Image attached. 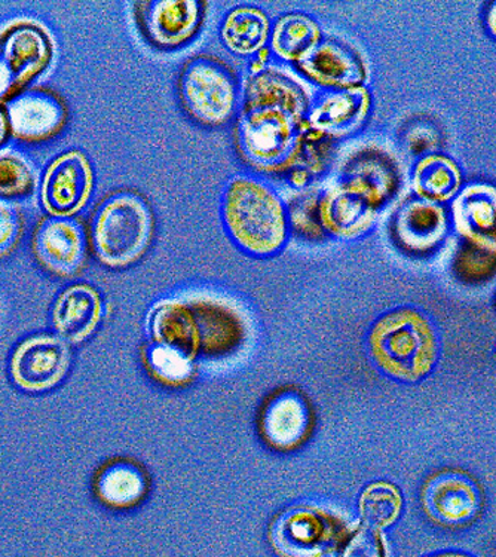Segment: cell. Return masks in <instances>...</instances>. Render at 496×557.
I'll return each instance as SVG.
<instances>
[{
    "mask_svg": "<svg viewBox=\"0 0 496 557\" xmlns=\"http://www.w3.org/2000/svg\"><path fill=\"white\" fill-rule=\"evenodd\" d=\"M309 108L305 89L284 73L268 69L248 77L235 128L244 160L263 173L288 169L302 149Z\"/></svg>",
    "mask_w": 496,
    "mask_h": 557,
    "instance_id": "obj_1",
    "label": "cell"
},
{
    "mask_svg": "<svg viewBox=\"0 0 496 557\" xmlns=\"http://www.w3.org/2000/svg\"><path fill=\"white\" fill-rule=\"evenodd\" d=\"M222 218L232 242L248 255H275L287 242L286 206L260 178H232L223 195Z\"/></svg>",
    "mask_w": 496,
    "mask_h": 557,
    "instance_id": "obj_2",
    "label": "cell"
},
{
    "mask_svg": "<svg viewBox=\"0 0 496 557\" xmlns=\"http://www.w3.org/2000/svg\"><path fill=\"white\" fill-rule=\"evenodd\" d=\"M369 352L377 368L394 380L420 381L437 363L436 329L420 309H393L370 329Z\"/></svg>",
    "mask_w": 496,
    "mask_h": 557,
    "instance_id": "obj_3",
    "label": "cell"
},
{
    "mask_svg": "<svg viewBox=\"0 0 496 557\" xmlns=\"http://www.w3.org/2000/svg\"><path fill=\"white\" fill-rule=\"evenodd\" d=\"M152 237V210L145 198L128 190L103 199L92 215L89 242L106 267L133 265L144 258Z\"/></svg>",
    "mask_w": 496,
    "mask_h": 557,
    "instance_id": "obj_4",
    "label": "cell"
},
{
    "mask_svg": "<svg viewBox=\"0 0 496 557\" xmlns=\"http://www.w3.org/2000/svg\"><path fill=\"white\" fill-rule=\"evenodd\" d=\"M178 92L190 116L218 127L230 121L237 108V76L214 57H195L183 67Z\"/></svg>",
    "mask_w": 496,
    "mask_h": 557,
    "instance_id": "obj_5",
    "label": "cell"
},
{
    "mask_svg": "<svg viewBox=\"0 0 496 557\" xmlns=\"http://www.w3.org/2000/svg\"><path fill=\"white\" fill-rule=\"evenodd\" d=\"M388 195L363 178L345 174L343 181L321 195L319 223L336 238L361 237L375 225L377 214Z\"/></svg>",
    "mask_w": 496,
    "mask_h": 557,
    "instance_id": "obj_6",
    "label": "cell"
},
{
    "mask_svg": "<svg viewBox=\"0 0 496 557\" xmlns=\"http://www.w3.org/2000/svg\"><path fill=\"white\" fill-rule=\"evenodd\" d=\"M345 522L327 508L293 507L271 528V543L284 557H323L339 546L347 534Z\"/></svg>",
    "mask_w": 496,
    "mask_h": 557,
    "instance_id": "obj_7",
    "label": "cell"
},
{
    "mask_svg": "<svg viewBox=\"0 0 496 557\" xmlns=\"http://www.w3.org/2000/svg\"><path fill=\"white\" fill-rule=\"evenodd\" d=\"M72 364L67 343L59 336L35 335L17 345L11 356L14 384L27 393H45L66 377Z\"/></svg>",
    "mask_w": 496,
    "mask_h": 557,
    "instance_id": "obj_8",
    "label": "cell"
},
{
    "mask_svg": "<svg viewBox=\"0 0 496 557\" xmlns=\"http://www.w3.org/2000/svg\"><path fill=\"white\" fill-rule=\"evenodd\" d=\"M0 54L10 67L20 96L51 67L54 42L47 28L23 20L0 32Z\"/></svg>",
    "mask_w": 496,
    "mask_h": 557,
    "instance_id": "obj_9",
    "label": "cell"
},
{
    "mask_svg": "<svg viewBox=\"0 0 496 557\" xmlns=\"http://www.w3.org/2000/svg\"><path fill=\"white\" fill-rule=\"evenodd\" d=\"M95 189V172L87 154L69 150L51 162L42 182V205L55 218L79 213Z\"/></svg>",
    "mask_w": 496,
    "mask_h": 557,
    "instance_id": "obj_10",
    "label": "cell"
},
{
    "mask_svg": "<svg viewBox=\"0 0 496 557\" xmlns=\"http://www.w3.org/2000/svg\"><path fill=\"white\" fill-rule=\"evenodd\" d=\"M39 265L61 278L79 274L87 260V235L72 218H44L32 238Z\"/></svg>",
    "mask_w": 496,
    "mask_h": 557,
    "instance_id": "obj_11",
    "label": "cell"
},
{
    "mask_svg": "<svg viewBox=\"0 0 496 557\" xmlns=\"http://www.w3.org/2000/svg\"><path fill=\"white\" fill-rule=\"evenodd\" d=\"M12 137L23 144H42L63 132L67 106L50 88H28L5 104Z\"/></svg>",
    "mask_w": 496,
    "mask_h": 557,
    "instance_id": "obj_12",
    "label": "cell"
},
{
    "mask_svg": "<svg viewBox=\"0 0 496 557\" xmlns=\"http://www.w3.org/2000/svg\"><path fill=\"white\" fill-rule=\"evenodd\" d=\"M137 20L149 42L174 50L198 34L204 20V3L198 0H153L137 3Z\"/></svg>",
    "mask_w": 496,
    "mask_h": 557,
    "instance_id": "obj_13",
    "label": "cell"
},
{
    "mask_svg": "<svg viewBox=\"0 0 496 557\" xmlns=\"http://www.w3.org/2000/svg\"><path fill=\"white\" fill-rule=\"evenodd\" d=\"M422 506L431 522L443 528L467 527L478 518L482 497L478 486L466 475H434L422 492Z\"/></svg>",
    "mask_w": 496,
    "mask_h": 557,
    "instance_id": "obj_14",
    "label": "cell"
},
{
    "mask_svg": "<svg viewBox=\"0 0 496 557\" xmlns=\"http://www.w3.org/2000/svg\"><path fill=\"white\" fill-rule=\"evenodd\" d=\"M372 97L365 87L325 92L309 108L307 128L319 136L343 138L368 120Z\"/></svg>",
    "mask_w": 496,
    "mask_h": 557,
    "instance_id": "obj_15",
    "label": "cell"
},
{
    "mask_svg": "<svg viewBox=\"0 0 496 557\" xmlns=\"http://www.w3.org/2000/svg\"><path fill=\"white\" fill-rule=\"evenodd\" d=\"M298 67L311 83L332 91L364 87L368 79V67L359 52L339 40H323Z\"/></svg>",
    "mask_w": 496,
    "mask_h": 557,
    "instance_id": "obj_16",
    "label": "cell"
},
{
    "mask_svg": "<svg viewBox=\"0 0 496 557\" xmlns=\"http://www.w3.org/2000/svg\"><path fill=\"white\" fill-rule=\"evenodd\" d=\"M454 225L469 246L496 256V188L467 186L452 206Z\"/></svg>",
    "mask_w": 496,
    "mask_h": 557,
    "instance_id": "obj_17",
    "label": "cell"
},
{
    "mask_svg": "<svg viewBox=\"0 0 496 557\" xmlns=\"http://www.w3.org/2000/svg\"><path fill=\"white\" fill-rule=\"evenodd\" d=\"M101 317L103 300L100 293L89 284H73L55 300L52 326L64 343L80 344L95 335Z\"/></svg>",
    "mask_w": 496,
    "mask_h": 557,
    "instance_id": "obj_18",
    "label": "cell"
},
{
    "mask_svg": "<svg viewBox=\"0 0 496 557\" xmlns=\"http://www.w3.org/2000/svg\"><path fill=\"white\" fill-rule=\"evenodd\" d=\"M148 329L152 344L197 359L201 352V333L189 304L164 300L150 311Z\"/></svg>",
    "mask_w": 496,
    "mask_h": 557,
    "instance_id": "obj_19",
    "label": "cell"
},
{
    "mask_svg": "<svg viewBox=\"0 0 496 557\" xmlns=\"http://www.w3.org/2000/svg\"><path fill=\"white\" fill-rule=\"evenodd\" d=\"M446 234L445 210L433 202L410 201L401 207L394 222V237L402 249L412 253L436 249Z\"/></svg>",
    "mask_w": 496,
    "mask_h": 557,
    "instance_id": "obj_20",
    "label": "cell"
},
{
    "mask_svg": "<svg viewBox=\"0 0 496 557\" xmlns=\"http://www.w3.org/2000/svg\"><path fill=\"white\" fill-rule=\"evenodd\" d=\"M92 487L103 506L125 510L144 502L148 479L144 470L128 459H112L96 471Z\"/></svg>",
    "mask_w": 496,
    "mask_h": 557,
    "instance_id": "obj_21",
    "label": "cell"
},
{
    "mask_svg": "<svg viewBox=\"0 0 496 557\" xmlns=\"http://www.w3.org/2000/svg\"><path fill=\"white\" fill-rule=\"evenodd\" d=\"M189 307L201 333V352L210 357L226 356L243 343V321L234 309L211 299L194 300Z\"/></svg>",
    "mask_w": 496,
    "mask_h": 557,
    "instance_id": "obj_22",
    "label": "cell"
},
{
    "mask_svg": "<svg viewBox=\"0 0 496 557\" xmlns=\"http://www.w3.org/2000/svg\"><path fill=\"white\" fill-rule=\"evenodd\" d=\"M308 430L309 409L299 394H280L272 398L263 412V437L276 449L288 450L300 445Z\"/></svg>",
    "mask_w": 496,
    "mask_h": 557,
    "instance_id": "obj_23",
    "label": "cell"
},
{
    "mask_svg": "<svg viewBox=\"0 0 496 557\" xmlns=\"http://www.w3.org/2000/svg\"><path fill=\"white\" fill-rule=\"evenodd\" d=\"M271 35V22L259 8L238 7L223 20L222 42L232 54L255 55L265 47Z\"/></svg>",
    "mask_w": 496,
    "mask_h": 557,
    "instance_id": "obj_24",
    "label": "cell"
},
{
    "mask_svg": "<svg viewBox=\"0 0 496 557\" xmlns=\"http://www.w3.org/2000/svg\"><path fill=\"white\" fill-rule=\"evenodd\" d=\"M323 42L319 23L300 12L283 15L272 28L271 47L274 54L284 61L307 59Z\"/></svg>",
    "mask_w": 496,
    "mask_h": 557,
    "instance_id": "obj_25",
    "label": "cell"
},
{
    "mask_svg": "<svg viewBox=\"0 0 496 557\" xmlns=\"http://www.w3.org/2000/svg\"><path fill=\"white\" fill-rule=\"evenodd\" d=\"M461 185V170L443 154H429L414 166V193L426 202L449 201L459 193Z\"/></svg>",
    "mask_w": 496,
    "mask_h": 557,
    "instance_id": "obj_26",
    "label": "cell"
},
{
    "mask_svg": "<svg viewBox=\"0 0 496 557\" xmlns=\"http://www.w3.org/2000/svg\"><path fill=\"white\" fill-rule=\"evenodd\" d=\"M363 523L375 530L393 527L400 519L402 497L400 491L388 482L370 483L359 502Z\"/></svg>",
    "mask_w": 496,
    "mask_h": 557,
    "instance_id": "obj_27",
    "label": "cell"
},
{
    "mask_svg": "<svg viewBox=\"0 0 496 557\" xmlns=\"http://www.w3.org/2000/svg\"><path fill=\"white\" fill-rule=\"evenodd\" d=\"M146 364L152 375L166 384H183L189 381L194 373V360L173 349L150 345L146 351Z\"/></svg>",
    "mask_w": 496,
    "mask_h": 557,
    "instance_id": "obj_28",
    "label": "cell"
},
{
    "mask_svg": "<svg viewBox=\"0 0 496 557\" xmlns=\"http://www.w3.org/2000/svg\"><path fill=\"white\" fill-rule=\"evenodd\" d=\"M35 186V172L26 160L14 153L0 154V198L28 197Z\"/></svg>",
    "mask_w": 496,
    "mask_h": 557,
    "instance_id": "obj_29",
    "label": "cell"
},
{
    "mask_svg": "<svg viewBox=\"0 0 496 557\" xmlns=\"http://www.w3.org/2000/svg\"><path fill=\"white\" fill-rule=\"evenodd\" d=\"M336 557H389L388 543L382 531L361 524L344 535Z\"/></svg>",
    "mask_w": 496,
    "mask_h": 557,
    "instance_id": "obj_30",
    "label": "cell"
},
{
    "mask_svg": "<svg viewBox=\"0 0 496 557\" xmlns=\"http://www.w3.org/2000/svg\"><path fill=\"white\" fill-rule=\"evenodd\" d=\"M455 274L466 283H483L496 275V256L467 246L458 251Z\"/></svg>",
    "mask_w": 496,
    "mask_h": 557,
    "instance_id": "obj_31",
    "label": "cell"
},
{
    "mask_svg": "<svg viewBox=\"0 0 496 557\" xmlns=\"http://www.w3.org/2000/svg\"><path fill=\"white\" fill-rule=\"evenodd\" d=\"M23 232L24 219L20 210L0 202V259L17 249Z\"/></svg>",
    "mask_w": 496,
    "mask_h": 557,
    "instance_id": "obj_32",
    "label": "cell"
},
{
    "mask_svg": "<svg viewBox=\"0 0 496 557\" xmlns=\"http://www.w3.org/2000/svg\"><path fill=\"white\" fill-rule=\"evenodd\" d=\"M15 97H17V89H15L14 77H12L7 61L0 54V106L10 103Z\"/></svg>",
    "mask_w": 496,
    "mask_h": 557,
    "instance_id": "obj_33",
    "label": "cell"
},
{
    "mask_svg": "<svg viewBox=\"0 0 496 557\" xmlns=\"http://www.w3.org/2000/svg\"><path fill=\"white\" fill-rule=\"evenodd\" d=\"M11 136V124L8 120L5 106H0V146L5 145Z\"/></svg>",
    "mask_w": 496,
    "mask_h": 557,
    "instance_id": "obj_34",
    "label": "cell"
},
{
    "mask_svg": "<svg viewBox=\"0 0 496 557\" xmlns=\"http://www.w3.org/2000/svg\"><path fill=\"white\" fill-rule=\"evenodd\" d=\"M425 557H475L471 555L469 552H462V550H443L433 553V555L425 556Z\"/></svg>",
    "mask_w": 496,
    "mask_h": 557,
    "instance_id": "obj_35",
    "label": "cell"
},
{
    "mask_svg": "<svg viewBox=\"0 0 496 557\" xmlns=\"http://www.w3.org/2000/svg\"><path fill=\"white\" fill-rule=\"evenodd\" d=\"M487 27H489L492 35L496 36V3L492 5L489 14H487Z\"/></svg>",
    "mask_w": 496,
    "mask_h": 557,
    "instance_id": "obj_36",
    "label": "cell"
}]
</instances>
